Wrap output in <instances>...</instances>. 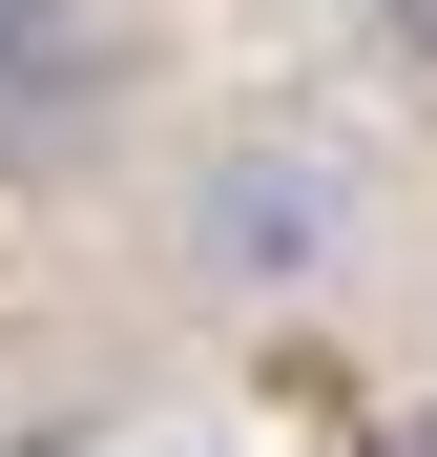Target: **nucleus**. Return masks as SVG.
Wrapping results in <instances>:
<instances>
[{
    "label": "nucleus",
    "instance_id": "obj_2",
    "mask_svg": "<svg viewBox=\"0 0 437 457\" xmlns=\"http://www.w3.org/2000/svg\"><path fill=\"white\" fill-rule=\"evenodd\" d=\"M416 457H437V436H416Z\"/></svg>",
    "mask_w": 437,
    "mask_h": 457
},
{
    "label": "nucleus",
    "instance_id": "obj_1",
    "mask_svg": "<svg viewBox=\"0 0 437 457\" xmlns=\"http://www.w3.org/2000/svg\"><path fill=\"white\" fill-rule=\"evenodd\" d=\"M375 42H396V84H437V0H375Z\"/></svg>",
    "mask_w": 437,
    "mask_h": 457
}]
</instances>
